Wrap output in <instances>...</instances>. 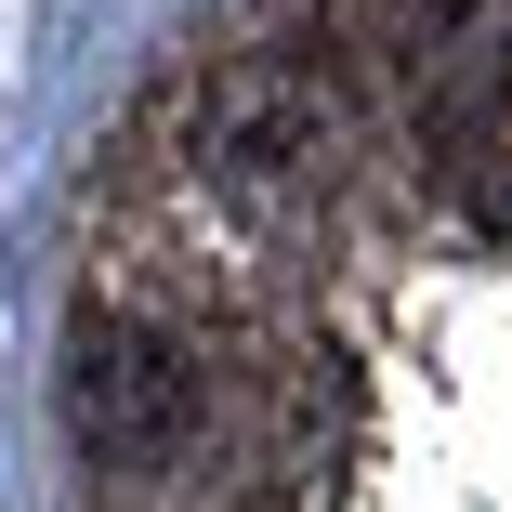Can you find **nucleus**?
<instances>
[{"label":"nucleus","mask_w":512,"mask_h":512,"mask_svg":"<svg viewBox=\"0 0 512 512\" xmlns=\"http://www.w3.org/2000/svg\"><path fill=\"white\" fill-rule=\"evenodd\" d=\"M184 171L250 224H302L368 171V92L329 79L302 40H263V53H211L184 79Z\"/></svg>","instance_id":"nucleus-1"},{"label":"nucleus","mask_w":512,"mask_h":512,"mask_svg":"<svg viewBox=\"0 0 512 512\" xmlns=\"http://www.w3.org/2000/svg\"><path fill=\"white\" fill-rule=\"evenodd\" d=\"M211 342L224 329H145V316H79L66 329V434L106 473H171L211 447Z\"/></svg>","instance_id":"nucleus-2"}]
</instances>
